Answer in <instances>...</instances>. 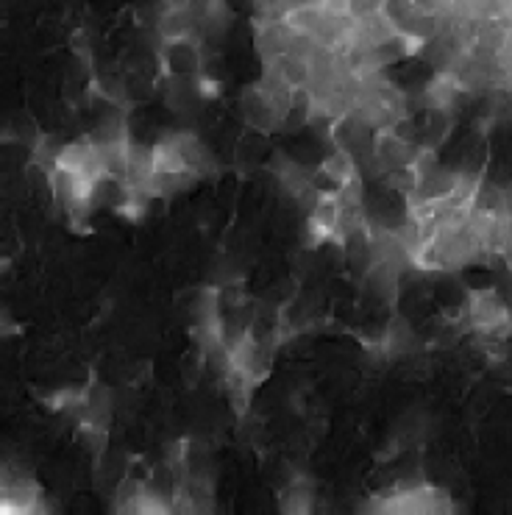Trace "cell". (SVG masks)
<instances>
[{"mask_svg": "<svg viewBox=\"0 0 512 515\" xmlns=\"http://www.w3.org/2000/svg\"><path fill=\"white\" fill-rule=\"evenodd\" d=\"M42 493L28 477H17L6 471L3 479V513H39L42 510Z\"/></svg>", "mask_w": 512, "mask_h": 515, "instance_id": "cell-3", "label": "cell"}, {"mask_svg": "<svg viewBox=\"0 0 512 515\" xmlns=\"http://www.w3.org/2000/svg\"><path fill=\"white\" fill-rule=\"evenodd\" d=\"M371 510L396 515H437L451 510V499L432 485H398L396 490H384V496H373Z\"/></svg>", "mask_w": 512, "mask_h": 515, "instance_id": "cell-1", "label": "cell"}, {"mask_svg": "<svg viewBox=\"0 0 512 515\" xmlns=\"http://www.w3.org/2000/svg\"><path fill=\"white\" fill-rule=\"evenodd\" d=\"M462 323L468 332L490 337L499 335L501 329L510 323V309L501 304L499 296H493L490 290H479L474 296H468L462 307Z\"/></svg>", "mask_w": 512, "mask_h": 515, "instance_id": "cell-2", "label": "cell"}, {"mask_svg": "<svg viewBox=\"0 0 512 515\" xmlns=\"http://www.w3.org/2000/svg\"><path fill=\"white\" fill-rule=\"evenodd\" d=\"M243 112H245V120H248L256 131H262V134L279 129V126L284 123V117L279 115V109L268 101V95H265V92L259 90V84H254L251 90H245Z\"/></svg>", "mask_w": 512, "mask_h": 515, "instance_id": "cell-4", "label": "cell"}]
</instances>
